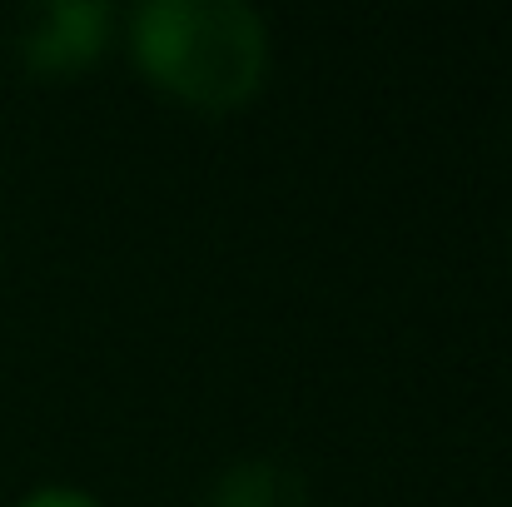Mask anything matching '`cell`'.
<instances>
[{"label": "cell", "instance_id": "3", "mask_svg": "<svg viewBox=\"0 0 512 507\" xmlns=\"http://www.w3.org/2000/svg\"><path fill=\"white\" fill-rule=\"evenodd\" d=\"M204 507H314L309 478L284 458H239L214 473Z\"/></svg>", "mask_w": 512, "mask_h": 507}, {"label": "cell", "instance_id": "1", "mask_svg": "<svg viewBox=\"0 0 512 507\" xmlns=\"http://www.w3.org/2000/svg\"><path fill=\"white\" fill-rule=\"evenodd\" d=\"M120 45L150 90L204 115L244 110L274 70V30L244 0H140Z\"/></svg>", "mask_w": 512, "mask_h": 507}, {"label": "cell", "instance_id": "2", "mask_svg": "<svg viewBox=\"0 0 512 507\" xmlns=\"http://www.w3.org/2000/svg\"><path fill=\"white\" fill-rule=\"evenodd\" d=\"M120 40V10L110 0H50L20 15L15 55L40 80H70L90 70Z\"/></svg>", "mask_w": 512, "mask_h": 507}, {"label": "cell", "instance_id": "4", "mask_svg": "<svg viewBox=\"0 0 512 507\" xmlns=\"http://www.w3.org/2000/svg\"><path fill=\"white\" fill-rule=\"evenodd\" d=\"M15 507H105L90 488H75V483H45V488H30Z\"/></svg>", "mask_w": 512, "mask_h": 507}]
</instances>
